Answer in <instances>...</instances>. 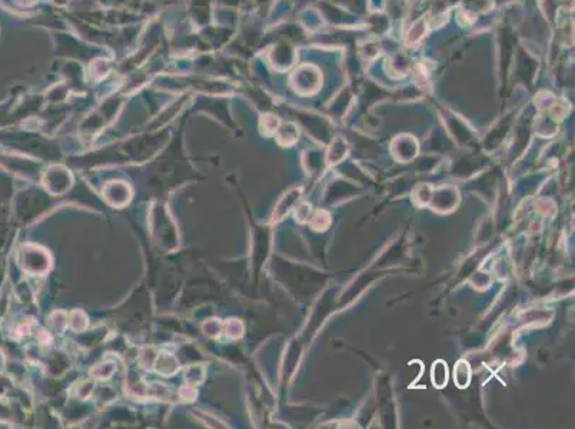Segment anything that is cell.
Here are the masks:
<instances>
[{
  "label": "cell",
  "instance_id": "6da1fadb",
  "mask_svg": "<svg viewBox=\"0 0 575 429\" xmlns=\"http://www.w3.org/2000/svg\"><path fill=\"white\" fill-rule=\"evenodd\" d=\"M431 379H432L434 386H437L438 389H442L446 385V382H448V368H446V363L444 360L439 359L432 365Z\"/></svg>",
  "mask_w": 575,
  "mask_h": 429
},
{
  "label": "cell",
  "instance_id": "7a4b0ae2",
  "mask_svg": "<svg viewBox=\"0 0 575 429\" xmlns=\"http://www.w3.org/2000/svg\"><path fill=\"white\" fill-rule=\"evenodd\" d=\"M465 366H462V362L457 363V368H455V382L457 385H461V381L465 379V382H469V378H471V371L467 366V363H464Z\"/></svg>",
  "mask_w": 575,
  "mask_h": 429
}]
</instances>
